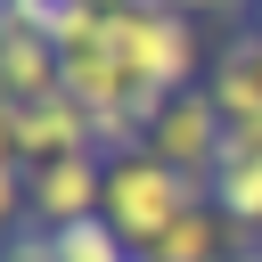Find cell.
Segmentation results:
<instances>
[{
  "label": "cell",
  "mask_w": 262,
  "mask_h": 262,
  "mask_svg": "<svg viewBox=\"0 0 262 262\" xmlns=\"http://www.w3.org/2000/svg\"><path fill=\"white\" fill-rule=\"evenodd\" d=\"M188 205H213V180H205V172H172V164L147 156V147L106 164V205H98V213L115 221V237H123L131 254H147Z\"/></svg>",
  "instance_id": "6da1fadb"
},
{
  "label": "cell",
  "mask_w": 262,
  "mask_h": 262,
  "mask_svg": "<svg viewBox=\"0 0 262 262\" xmlns=\"http://www.w3.org/2000/svg\"><path fill=\"white\" fill-rule=\"evenodd\" d=\"M106 49L123 57V74L139 82V90H196V74H205V57H196V25H188V8H172V0H139V8H115L106 16Z\"/></svg>",
  "instance_id": "7a4b0ae2"
},
{
  "label": "cell",
  "mask_w": 262,
  "mask_h": 262,
  "mask_svg": "<svg viewBox=\"0 0 262 262\" xmlns=\"http://www.w3.org/2000/svg\"><path fill=\"white\" fill-rule=\"evenodd\" d=\"M221 139H229V115H221L213 90L196 82V90H172V98H164V115H156V131H147V156H164L172 172H205V180H213Z\"/></svg>",
  "instance_id": "3957f363"
},
{
  "label": "cell",
  "mask_w": 262,
  "mask_h": 262,
  "mask_svg": "<svg viewBox=\"0 0 262 262\" xmlns=\"http://www.w3.org/2000/svg\"><path fill=\"white\" fill-rule=\"evenodd\" d=\"M0 139H8V156H16V164H57V156H82V147H90V106H74L66 90H57V98H41V106L0 98Z\"/></svg>",
  "instance_id": "277c9868"
},
{
  "label": "cell",
  "mask_w": 262,
  "mask_h": 262,
  "mask_svg": "<svg viewBox=\"0 0 262 262\" xmlns=\"http://www.w3.org/2000/svg\"><path fill=\"white\" fill-rule=\"evenodd\" d=\"M0 90L16 106H41L66 90V49L49 33H25V25H0Z\"/></svg>",
  "instance_id": "5b68a950"
},
{
  "label": "cell",
  "mask_w": 262,
  "mask_h": 262,
  "mask_svg": "<svg viewBox=\"0 0 262 262\" xmlns=\"http://www.w3.org/2000/svg\"><path fill=\"white\" fill-rule=\"evenodd\" d=\"M229 254H246V229H237L221 205H188L139 262H229Z\"/></svg>",
  "instance_id": "8992f818"
},
{
  "label": "cell",
  "mask_w": 262,
  "mask_h": 262,
  "mask_svg": "<svg viewBox=\"0 0 262 262\" xmlns=\"http://www.w3.org/2000/svg\"><path fill=\"white\" fill-rule=\"evenodd\" d=\"M205 90L229 123H262V33H237L213 66H205Z\"/></svg>",
  "instance_id": "52a82bcc"
},
{
  "label": "cell",
  "mask_w": 262,
  "mask_h": 262,
  "mask_svg": "<svg viewBox=\"0 0 262 262\" xmlns=\"http://www.w3.org/2000/svg\"><path fill=\"white\" fill-rule=\"evenodd\" d=\"M131 90H139V82L123 74V57H115L106 41H98V49H74V57H66V98H74V106L106 115V106H131Z\"/></svg>",
  "instance_id": "ba28073f"
},
{
  "label": "cell",
  "mask_w": 262,
  "mask_h": 262,
  "mask_svg": "<svg viewBox=\"0 0 262 262\" xmlns=\"http://www.w3.org/2000/svg\"><path fill=\"white\" fill-rule=\"evenodd\" d=\"M213 205L254 237L262 229V156H221L213 164Z\"/></svg>",
  "instance_id": "9c48e42d"
},
{
  "label": "cell",
  "mask_w": 262,
  "mask_h": 262,
  "mask_svg": "<svg viewBox=\"0 0 262 262\" xmlns=\"http://www.w3.org/2000/svg\"><path fill=\"white\" fill-rule=\"evenodd\" d=\"M49 237H57V262H131V246L115 237L106 213H90V221H74V229H49Z\"/></svg>",
  "instance_id": "30bf717a"
},
{
  "label": "cell",
  "mask_w": 262,
  "mask_h": 262,
  "mask_svg": "<svg viewBox=\"0 0 262 262\" xmlns=\"http://www.w3.org/2000/svg\"><path fill=\"white\" fill-rule=\"evenodd\" d=\"M74 16V0H8V25H25V33H49L57 41V25Z\"/></svg>",
  "instance_id": "8fae6325"
},
{
  "label": "cell",
  "mask_w": 262,
  "mask_h": 262,
  "mask_svg": "<svg viewBox=\"0 0 262 262\" xmlns=\"http://www.w3.org/2000/svg\"><path fill=\"white\" fill-rule=\"evenodd\" d=\"M0 262H57V237L41 229V221H25V229H8V254Z\"/></svg>",
  "instance_id": "7c38bea8"
},
{
  "label": "cell",
  "mask_w": 262,
  "mask_h": 262,
  "mask_svg": "<svg viewBox=\"0 0 262 262\" xmlns=\"http://www.w3.org/2000/svg\"><path fill=\"white\" fill-rule=\"evenodd\" d=\"M172 8H188V16H196V8H229V0H172Z\"/></svg>",
  "instance_id": "4fadbf2b"
},
{
  "label": "cell",
  "mask_w": 262,
  "mask_h": 262,
  "mask_svg": "<svg viewBox=\"0 0 262 262\" xmlns=\"http://www.w3.org/2000/svg\"><path fill=\"white\" fill-rule=\"evenodd\" d=\"M229 262H262V246H246V254H229Z\"/></svg>",
  "instance_id": "5bb4252c"
},
{
  "label": "cell",
  "mask_w": 262,
  "mask_h": 262,
  "mask_svg": "<svg viewBox=\"0 0 262 262\" xmlns=\"http://www.w3.org/2000/svg\"><path fill=\"white\" fill-rule=\"evenodd\" d=\"M254 16H262V0H254ZM254 33H262V25H254Z\"/></svg>",
  "instance_id": "9a60e30c"
},
{
  "label": "cell",
  "mask_w": 262,
  "mask_h": 262,
  "mask_svg": "<svg viewBox=\"0 0 262 262\" xmlns=\"http://www.w3.org/2000/svg\"><path fill=\"white\" fill-rule=\"evenodd\" d=\"M131 262H139V254H131Z\"/></svg>",
  "instance_id": "2e32d148"
}]
</instances>
